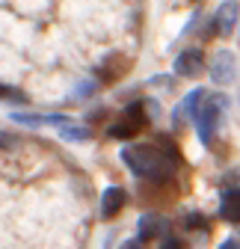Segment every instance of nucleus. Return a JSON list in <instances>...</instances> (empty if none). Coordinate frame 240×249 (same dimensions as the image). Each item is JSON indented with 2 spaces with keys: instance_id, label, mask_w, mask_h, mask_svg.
Returning a JSON list of instances; mask_svg holds the SVG:
<instances>
[{
  "instance_id": "obj_10",
  "label": "nucleus",
  "mask_w": 240,
  "mask_h": 249,
  "mask_svg": "<svg viewBox=\"0 0 240 249\" xmlns=\"http://www.w3.org/2000/svg\"><path fill=\"white\" fill-rule=\"evenodd\" d=\"M125 62H128V59H125V56H119V53H116V56H110L107 62H101L98 77H101L104 83H113V80H119V77H122V74L128 71V66H125Z\"/></svg>"
},
{
  "instance_id": "obj_12",
  "label": "nucleus",
  "mask_w": 240,
  "mask_h": 249,
  "mask_svg": "<svg viewBox=\"0 0 240 249\" xmlns=\"http://www.w3.org/2000/svg\"><path fill=\"white\" fill-rule=\"evenodd\" d=\"M142 110H145L142 104H131V107L125 110V116H122V122H128V124H131V128H134L137 134L145 128V122H148V116H145Z\"/></svg>"
},
{
  "instance_id": "obj_5",
  "label": "nucleus",
  "mask_w": 240,
  "mask_h": 249,
  "mask_svg": "<svg viewBox=\"0 0 240 249\" xmlns=\"http://www.w3.org/2000/svg\"><path fill=\"white\" fill-rule=\"evenodd\" d=\"M202 69H205L202 51H184V53H178V59H175V74L178 77H199Z\"/></svg>"
},
{
  "instance_id": "obj_9",
  "label": "nucleus",
  "mask_w": 240,
  "mask_h": 249,
  "mask_svg": "<svg viewBox=\"0 0 240 249\" xmlns=\"http://www.w3.org/2000/svg\"><path fill=\"white\" fill-rule=\"evenodd\" d=\"M202 98H205V92H202V89H193L190 95H187V98H184L181 104H178V110H175L172 122H175V124H181V122H184L187 116L193 119V116H196V110H199V104H202Z\"/></svg>"
},
{
  "instance_id": "obj_15",
  "label": "nucleus",
  "mask_w": 240,
  "mask_h": 249,
  "mask_svg": "<svg viewBox=\"0 0 240 249\" xmlns=\"http://www.w3.org/2000/svg\"><path fill=\"white\" fill-rule=\"evenodd\" d=\"M220 184L225 187V190H240V166L231 169V172H225V175L220 178Z\"/></svg>"
},
{
  "instance_id": "obj_19",
  "label": "nucleus",
  "mask_w": 240,
  "mask_h": 249,
  "mask_svg": "<svg viewBox=\"0 0 240 249\" xmlns=\"http://www.w3.org/2000/svg\"><path fill=\"white\" fill-rule=\"evenodd\" d=\"M220 249H240V240H237V237H228V240L220 243Z\"/></svg>"
},
{
  "instance_id": "obj_16",
  "label": "nucleus",
  "mask_w": 240,
  "mask_h": 249,
  "mask_svg": "<svg viewBox=\"0 0 240 249\" xmlns=\"http://www.w3.org/2000/svg\"><path fill=\"white\" fill-rule=\"evenodd\" d=\"M0 98H3V101H27V95H24V92H18V89H12V86H3V83H0Z\"/></svg>"
},
{
  "instance_id": "obj_6",
  "label": "nucleus",
  "mask_w": 240,
  "mask_h": 249,
  "mask_svg": "<svg viewBox=\"0 0 240 249\" xmlns=\"http://www.w3.org/2000/svg\"><path fill=\"white\" fill-rule=\"evenodd\" d=\"M125 202H128V193L122 187H107L104 196H101V216L104 220H113V216L125 208Z\"/></svg>"
},
{
  "instance_id": "obj_18",
  "label": "nucleus",
  "mask_w": 240,
  "mask_h": 249,
  "mask_svg": "<svg viewBox=\"0 0 240 249\" xmlns=\"http://www.w3.org/2000/svg\"><path fill=\"white\" fill-rule=\"evenodd\" d=\"M160 249H184V240H178V237H163Z\"/></svg>"
},
{
  "instance_id": "obj_7",
  "label": "nucleus",
  "mask_w": 240,
  "mask_h": 249,
  "mask_svg": "<svg viewBox=\"0 0 240 249\" xmlns=\"http://www.w3.org/2000/svg\"><path fill=\"white\" fill-rule=\"evenodd\" d=\"M137 229H139V240H152V237H160L163 231H169V223L157 213H142Z\"/></svg>"
},
{
  "instance_id": "obj_8",
  "label": "nucleus",
  "mask_w": 240,
  "mask_h": 249,
  "mask_svg": "<svg viewBox=\"0 0 240 249\" xmlns=\"http://www.w3.org/2000/svg\"><path fill=\"white\" fill-rule=\"evenodd\" d=\"M220 216L225 223H240V190H225L220 202Z\"/></svg>"
},
{
  "instance_id": "obj_21",
  "label": "nucleus",
  "mask_w": 240,
  "mask_h": 249,
  "mask_svg": "<svg viewBox=\"0 0 240 249\" xmlns=\"http://www.w3.org/2000/svg\"><path fill=\"white\" fill-rule=\"evenodd\" d=\"M122 249H139V243H137V240H128V243H125Z\"/></svg>"
},
{
  "instance_id": "obj_13",
  "label": "nucleus",
  "mask_w": 240,
  "mask_h": 249,
  "mask_svg": "<svg viewBox=\"0 0 240 249\" xmlns=\"http://www.w3.org/2000/svg\"><path fill=\"white\" fill-rule=\"evenodd\" d=\"M59 137H63V140H74V142H80V140H89L92 134H89V128H83V124H71V122H66L63 128H59Z\"/></svg>"
},
{
  "instance_id": "obj_11",
  "label": "nucleus",
  "mask_w": 240,
  "mask_h": 249,
  "mask_svg": "<svg viewBox=\"0 0 240 249\" xmlns=\"http://www.w3.org/2000/svg\"><path fill=\"white\" fill-rule=\"evenodd\" d=\"M12 119L15 122H21V124H30V128H42V124H63L69 122L66 116H30V113H12Z\"/></svg>"
},
{
  "instance_id": "obj_2",
  "label": "nucleus",
  "mask_w": 240,
  "mask_h": 249,
  "mask_svg": "<svg viewBox=\"0 0 240 249\" xmlns=\"http://www.w3.org/2000/svg\"><path fill=\"white\" fill-rule=\"evenodd\" d=\"M225 107H228V98H225V95H211V98H205V101L199 104L193 122H196L199 140H202L205 145H211V142H214V137H217V124H220Z\"/></svg>"
},
{
  "instance_id": "obj_1",
  "label": "nucleus",
  "mask_w": 240,
  "mask_h": 249,
  "mask_svg": "<svg viewBox=\"0 0 240 249\" xmlns=\"http://www.w3.org/2000/svg\"><path fill=\"white\" fill-rule=\"evenodd\" d=\"M122 160L137 178H148V181H169L175 175V166H178L163 151V145H145V142L125 145Z\"/></svg>"
},
{
  "instance_id": "obj_14",
  "label": "nucleus",
  "mask_w": 240,
  "mask_h": 249,
  "mask_svg": "<svg viewBox=\"0 0 240 249\" xmlns=\"http://www.w3.org/2000/svg\"><path fill=\"white\" fill-rule=\"evenodd\" d=\"M107 137H113V140H131V137H137V131L131 128L128 122L119 119V122H113L110 128H107Z\"/></svg>"
},
{
  "instance_id": "obj_17",
  "label": "nucleus",
  "mask_w": 240,
  "mask_h": 249,
  "mask_svg": "<svg viewBox=\"0 0 240 249\" xmlns=\"http://www.w3.org/2000/svg\"><path fill=\"white\" fill-rule=\"evenodd\" d=\"M187 229H193V231H196V229L207 231V220H205L202 213H190V216H187Z\"/></svg>"
},
{
  "instance_id": "obj_3",
  "label": "nucleus",
  "mask_w": 240,
  "mask_h": 249,
  "mask_svg": "<svg viewBox=\"0 0 240 249\" xmlns=\"http://www.w3.org/2000/svg\"><path fill=\"white\" fill-rule=\"evenodd\" d=\"M207 71H211V80H214L217 86H228V83H234V77H237L234 53H231V51H217L214 59H211V66H207Z\"/></svg>"
},
{
  "instance_id": "obj_20",
  "label": "nucleus",
  "mask_w": 240,
  "mask_h": 249,
  "mask_svg": "<svg viewBox=\"0 0 240 249\" xmlns=\"http://www.w3.org/2000/svg\"><path fill=\"white\" fill-rule=\"evenodd\" d=\"M15 145V140H9V134H0V148H9Z\"/></svg>"
},
{
  "instance_id": "obj_4",
  "label": "nucleus",
  "mask_w": 240,
  "mask_h": 249,
  "mask_svg": "<svg viewBox=\"0 0 240 249\" xmlns=\"http://www.w3.org/2000/svg\"><path fill=\"white\" fill-rule=\"evenodd\" d=\"M237 18H240V6L234 0H225V3L217 9V18H214V33L217 36H231L234 27H237Z\"/></svg>"
}]
</instances>
